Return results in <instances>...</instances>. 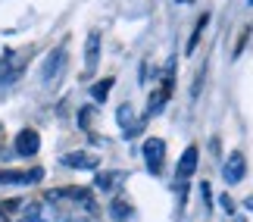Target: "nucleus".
<instances>
[{"label":"nucleus","mask_w":253,"mask_h":222,"mask_svg":"<svg viewBox=\"0 0 253 222\" xmlns=\"http://www.w3.org/2000/svg\"><path fill=\"white\" fill-rule=\"evenodd\" d=\"M163 157H166V144H163V138H147L144 141V160H147V169L153 172V176L163 172Z\"/></svg>","instance_id":"nucleus-1"},{"label":"nucleus","mask_w":253,"mask_h":222,"mask_svg":"<svg viewBox=\"0 0 253 222\" xmlns=\"http://www.w3.org/2000/svg\"><path fill=\"white\" fill-rule=\"evenodd\" d=\"M244 176H247V160H244V153H241V150H235L225 160V166H222V178H225L228 185H238Z\"/></svg>","instance_id":"nucleus-2"},{"label":"nucleus","mask_w":253,"mask_h":222,"mask_svg":"<svg viewBox=\"0 0 253 222\" xmlns=\"http://www.w3.org/2000/svg\"><path fill=\"white\" fill-rule=\"evenodd\" d=\"M13 150L19 153V157H35V153L41 150V138H38V132L35 129H22L16 134V141H13Z\"/></svg>","instance_id":"nucleus-3"},{"label":"nucleus","mask_w":253,"mask_h":222,"mask_svg":"<svg viewBox=\"0 0 253 222\" xmlns=\"http://www.w3.org/2000/svg\"><path fill=\"white\" fill-rule=\"evenodd\" d=\"M97 63H100V32H91L84 41V75L87 79L97 72Z\"/></svg>","instance_id":"nucleus-4"},{"label":"nucleus","mask_w":253,"mask_h":222,"mask_svg":"<svg viewBox=\"0 0 253 222\" xmlns=\"http://www.w3.org/2000/svg\"><path fill=\"white\" fill-rule=\"evenodd\" d=\"M63 66H66V47H53L50 56H47V63H44V69H41V82H53L56 75L63 72Z\"/></svg>","instance_id":"nucleus-5"},{"label":"nucleus","mask_w":253,"mask_h":222,"mask_svg":"<svg viewBox=\"0 0 253 222\" xmlns=\"http://www.w3.org/2000/svg\"><path fill=\"white\" fill-rule=\"evenodd\" d=\"M60 163H63L66 169H87V172L100 166V160H97L94 153H84V150H72V153H66Z\"/></svg>","instance_id":"nucleus-6"},{"label":"nucleus","mask_w":253,"mask_h":222,"mask_svg":"<svg viewBox=\"0 0 253 222\" xmlns=\"http://www.w3.org/2000/svg\"><path fill=\"white\" fill-rule=\"evenodd\" d=\"M44 178V169H25V172H0V185H35Z\"/></svg>","instance_id":"nucleus-7"},{"label":"nucleus","mask_w":253,"mask_h":222,"mask_svg":"<svg viewBox=\"0 0 253 222\" xmlns=\"http://www.w3.org/2000/svg\"><path fill=\"white\" fill-rule=\"evenodd\" d=\"M197 157H200V150L194 147H184V153H181V160H178V169H175V176H178V181H188L191 176H194V169H197Z\"/></svg>","instance_id":"nucleus-8"},{"label":"nucleus","mask_w":253,"mask_h":222,"mask_svg":"<svg viewBox=\"0 0 253 222\" xmlns=\"http://www.w3.org/2000/svg\"><path fill=\"white\" fill-rule=\"evenodd\" d=\"M25 219L28 222H56V219H60V210H53L47 204H28Z\"/></svg>","instance_id":"nucleus-9"},{"label":"nucleus","mask_w":253,"mask_h":222,"mask_svg":"<svg viewBox=\"0 0 253 222\" xmlns=\"http://www.w3.org/2000/svg\"><path fill=\"white\" fill-rule=\"evenodd\" d=\"M119 181H125V172H100L94 185H97V191H113Z\"/></svg>","instance_id":"nucleus-10"},{"label":"nucleus","mask_w":253,"mask_h":222,"mask_svg":"<svg viewBox=\"0 0 253 222\" xmlns=\"http://www.w3.org/2000/svg\"><path fill=\"white\" fill-rule=\"evenodd\" d=\"M110 219H116V222H131L134 213H131V207L125 204V200H113V204H110Z\"/></svg>","instance_id":"nucleus-11"},{"label":"nucleus","mask_w":253,"mask_h":222,"mask_svg":"<svg viewBox=\"0 0 253 222\" xmlns=\"http://www.w3.org/2000/svg\"><path fill=\"white\" fill-rule=\"evenodd\" d=\"M116 122H119L125 132H131V129H134V125H131V122H134V110H131V103H122V107L116 110Z\"/></svg>","instance_id":"nucleus-12"},{"label":"nucleus","mask_w":253,"mask_h":222,"mask_svg":"<svg viewBox=\"0 0 253 222\" xmlns=\"http://www.w3.org/2000/svg\"><path fill=\"white\" fill-rule=\"evenodd\" d=\"M207 22H210V16L203 13V16L197 19V25H194V35H191V41H188V53H194V47H197V41H200V35H203V28H207Z\"/></svg>","instance_id":"nucleus-13"},{"label":"nucleus","mask_w":253,"mask_h":222,"mask_svg":"<svg viewBox=\"0 0 253 222\" xmlns=\"http://www.w3.org/2000/svg\"><path fill=\"white\" fill-rule=\"evenodd\" d=\"M110 88H113V79H103V82H97L94 88H91L94 100H97V103H100V100H106V94H110Z\"/></svg>","instance_id":"nucleus-14"},{"label":"nucleus","mask_w":253,"mask_h":222,"mask_svg":"<svg viewBox=\"0 0 253 222\" xmlns=\"http://www.w3.org/2000/svg\"><path fill=\"white\" fill-rule=\"evenodd\" d=\"M203 204H207V207H212V191H210V181H203Z\"/></svg>","instance_id":"nucleus-15"},{"label":"nucleus","mask_w":253,"mask_h":222,"mask_svg":"<svg viewBox=\"0 0 253 222\" xmlns=\"http://www.w3.org/2000/svg\"><path fill=\"white\" fill-rule=\"evenodd\" d=\"M91 110H94V107H82V113H79V122H82V125L91 122Z\"/></svg>","instance_id":"nucleus-16"},{"label":"nucleus","mask_w":253,"mask_h":222,"mask_svg":"<svg viewBox=\"0 0 253 222\" xmlns=\"http://www.w3.org/2000/svg\"><path fill=\"white\" fill-rule=\"evenodd\" d=\"M219 204L225 207V213H235V204H231V197H228V194H222V197H219Z\"/></svg>","instance_id":"nucleus-17"},{"label":"nucleus","mask_w":253,"mask_h":222,"mask_svg":"<svg viewBox=\"0 0 253 222\" xmlns=\"http://www.w3.org/2000/svg\"><path fill=\"white\" fill-rule=\"evenodd\" d=\"M0 222H6V216H3V210H0Z\"/></svg>","instance_id":"nucleus-18"},{"label":"nucleus","mask_w":253,"mask_h":222,"mask_svg":"<svg viewBox=\"0 0 253 222\" xmlns=\"http://www.w3.org/2000/svg\"><path fill=\"white\" fill-rule=\"evenodd\" d=\"M250 3H253V0H250Z\"/></svg>","instance_id":"nucleus-19"}]
</instances>
